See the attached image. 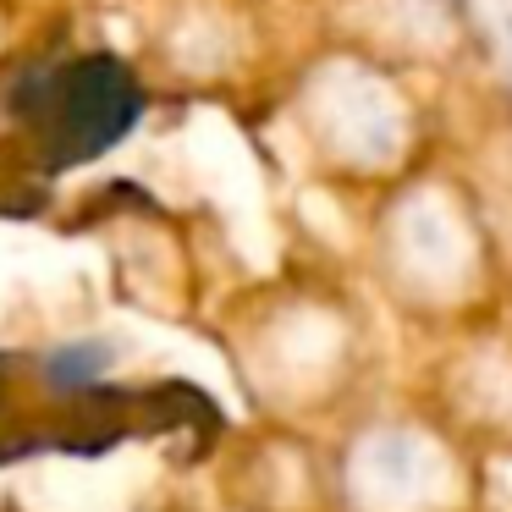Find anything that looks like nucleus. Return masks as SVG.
I'll return each mask as SVG.
<instances>
[{
	"label": "nucleus",
	"instance_id": "1",
	"mask_svg": "<svg viewBox=\"0 0 512 512\" xmlns=\"http://www.w3.org/2000/svg\"><path fill=\"white\" fill-rule=\"evenodd\" d=\"M144 94L116 56H78L34 67L12 89V122L39 171H67L133 133Z\"/></svg>",
	"mask_w": 512,
	"mask_h": 512
},
{
	"label": "nucleus",
	"instance_id": "2",
	"mask_svg": "<svg viewBox=\"0 0 512 512\" xmlns=\"http://www.w3.org/2000/svg\"><path fill=\"white\" fill-rule=\"evenodd\" d=\"M474 226L446 188H413L386 221V270L413 303H452L474 287Z\"/></svg>",
	"mask_w": 512,
	"mask_h": 512
},
{
	"label": "nucleus",
	"instance_id": "3",
	"mask_svg": "<svg viewBox=\"0 0 512 512\" xmlns=\"http://www.w3.org/2000/svg\"><path fill=\"white\" fill-rule=\"evenodd\" d=\"M347 490L364 512H452L457 468L435 435L386 424L347 452Z\"/></svg>",
	"mask_w": 512,
	"mask_h": 512
}]
</instances>
